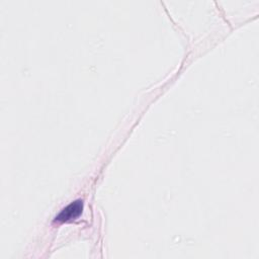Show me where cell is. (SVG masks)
I'll use <instances>...</instances> for the list:
<instances>
[{"label":"cell","mask_w":259,"mask_h":259,"mask_svg":"<svg viewBox=\"0 0 259 259\" xmlns=\"http://www.w3.org/2000/svg\"><path fill=\"white\" fill-rule=\"evenodd\" d=\"M83 211V201L81 199H76L64 207L55 218V222L68 223L76 220L81 215Z\"/></svg>","instance_id":"1"}]
</instances>
